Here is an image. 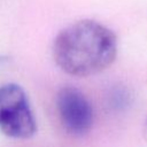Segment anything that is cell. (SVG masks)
<instances>
[{
    "instance_id": "3",
    "label": "cell",
    "mask_w": 147,
    "mask_h": 147,
    "mask_svg": "<svg viewBox=\"0 0 147 147\" xmlns=\"http://www.w3.org/2000/svg\"><path fill=\"white\" fill-rule=\"evenodd\" d=\"M57 115L63 129L71 136L82 137L90 132L94 122V111L90 100L76 87H62L55 100Z\"/></svg>"
},
{
    "instance_id": "5",
    "label": "cell",
    "mask_w": 147,
    "mask_h": 147,
    "mask_svg": "<svg viewBox=\"0 0 147 147\" xmlns=\"http://www.w3.org/2000/svg\"><path fill=\"white\" fill-rule=\"evenodd\" d=\"M144 136L147 138V118H146V122L144 124Z\"/></svg>"
},
{
    "instance_id": "2",
    "label": "cell",
    "mask_w": 147,
    "mask_h": 147,
    "mask_svg": "<svg viewBox=\"0 0 147 147\" xmlns=\"http://www.w3.org/2000/svg\"><path fill=\"white\" fill-rule=\"evenodd\" d=\"M0 131L15 139H28L37 131V122L25 91L17 84L0 86Z\"/></svg>"
},
{
    "instance_id": "4",
    "label": "cell",
    "mask_w": 147,
    "mask_h": 147,
    "mask_svg": "<svg viewBox=\"0 0 147 147\" xmlns=\"http://www.w3.org/2000/svg\"><path fill=\"white\" fill-rule=\"evenodd\" d=\"M8 60H9V57H8L7 55L0 54V64H3V63H6V62H8Z\"/></svg>"
},
{
    "instance_id": "1",
    "label": "cell",
    "mask_w": 147,
    "mask_h": 147,
    "mask_svg": "<svg viewBox=\"0 0 147 147\" xmlns=\"http://www.w3.org/2000/svg\"><path fill=\"white\" fill-rule=\"evenodd\" d=\"M56 65L74 77L96 75L115 61L117 37L106 25L80 20L62 29L52 46Z\"/></svg>"
}]
</instances>
